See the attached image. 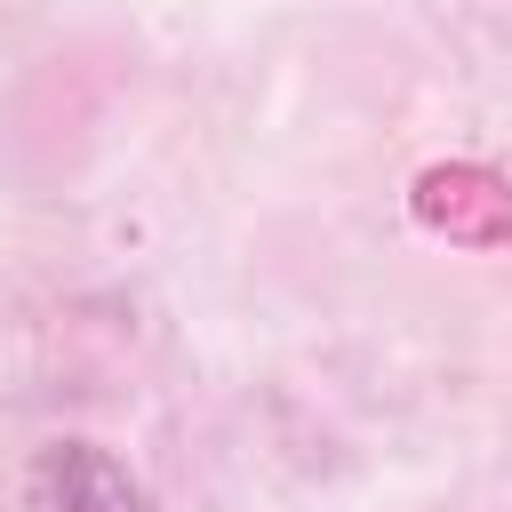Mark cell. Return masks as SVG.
<instances>
[{
  "instance_id": "obj_1",
  "label": "cell",
  "mask_w": 512,
  "mask_h": 512,
  "mask_svg": "<svg viewBox=\"0 0 512 512\" xmlns=\"http://www.w3.org/2000/svg\"><path fill=\"white\" fill-rule=\"evenodd\" d=\"M408 208H416L424 232H440L456 248H512V184L496 168H480V160L424 168L416 192H408Z\"/></svg>"
},
{
  "instance_id": "obj_2",
  "label": "cell",
  "mask_w": 512,
  "mask_h": 512,
  "mask_svg": "<svg viewBox=\"0 0 512 512\" xmlns=\"http://www.w3.org/2000/svg\"><path fill=\"white\" fill-rule=\"evenodd\" d=\"M48 496H56V512H152L144 480L112 448H88V440L48 456Z\"/></svg>"
}]
</instances>
